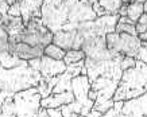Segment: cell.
<instances>
[{"label":"cell","mask_w":147,"mask_h":117,"mask_svg":"<svg viewBox=\"0 0 147 117\" xmlns=\"http://www.w3.org/2000/svg\"><path fill=\"white\" fill-rule=\"evenodd\" d=\"M40 19L51 32L73 31L82 22L94 20L90 0H43Z\"/></svg>","instance_id":"6da1fadb"},{"label":"cell","mask_w":147,"mask_h":117,"mask_svg":"<svg viewBox=\"0 0 147 117\" xmlns=\"http://www.w3.org/2000/svg\"><path fill=\"white\" fill-rule=\"evenodd\" d=\"M42 80V74L28 66L27 61L12 69L0 66V112L8 97L20 90L36 86Z\"/></svg>","instance_id":"7a4b0ae2"},{"label":"cell","mask_w":147,"mask_h":117,"mask_svg":"<svg viewBox=\"0 0 147 117\" xmlns=\"http://www.w3.org/2000/svg\"><path fill=\"white\" fill-rule=\"evenodd\" d=\"M147 93V65L136 61L134 68L124 70L113 101H128Z\"/></svg>","instance_id":"3957f363"},{"label":"cell","mask_w":147,"mask_h":117,"mask_svg":"<svg viewBox=\"0 0 147 117\" xmlns=\"http://www.w3.org/2000/svg\"><path fill=\"white\" fill-rule=\"evenodd\" d=\"M90 90V81L86 74H80L71 80V92L74 94V101L61 106L63 117H80L88 116L94 106V101L88 97Z\"/></svg>","instance_id":"277c9868"},{"label":"cell","mask_w":147,"mask_h":117,"mask_svg":"<svg viewBox=\"0 0 147 117\" xmlns=\"http://www.w3.org/2000/svg\"><path fill=\"white\" fill-rule=\"evenodd\" d=\"M40 97L36 86L20 90L4 101L3 106L7 108L15 117H35L40 109Z\"/></svg>","instance_id":"5b68a950"},{"label":"cell","mask_w":147,"mask_h":117,"mask_svg":"<svg viewBox=\"0 0 147 117\" xmlns=\"http://www.w3.org/2000/svg\"><path fill=\"white\" fill-rule=\"evenodd\" d=\"M53 39L54 32H51L46 27L40 18H34L26 24L20 42L45 49L47 45L53 43Z\"/></svg>","instance_id":"8992f818"},{"label":"cell","mask_w":147,"mask_h":117,"mask_svg":"<svg viewBox=\"0 0 147 117\" xmlns=\"http://www.w3.org/2000/svg\"><path fill=\"white\" fill-rule=\"evenodd\" d=\"M107 47L109 50L117 51L127 57H136L138 51L142 46V41L138 35H129V34H117V32H108L105 35Z\"/></svg>","instance_id":"52a82bcc"},{"label":"cell","mask_w":147,"mask_h":117,"mask_svg":"<svg viewBox=\"0 0 147 117\" xmlns=\"http://www.w3.org/2000/svg\"><path fill=\"white\" fill-rule=\"evenodd\" d=\"M42 3H43V0H20L18 3L9 5L8 15L22 16L23 23L27 24L31 19L40 18Z\"/></svg>","instance_id":"ba28073f"},{"label":"cell","mask_w":147,"mask_h":117,"mask_svg":"<svg viewBox=\"0 0 147 117\" xmlns=\"http://www.w3.org/2000/svg\"><path fill=\"white\" fill-rule=\"evenodd\" d=\"M12 47L13 45H11V42H9L8 34L0 23V66L5 69H12L24 62L13 54Z\"/></svg>","instance_id":"9c48e42d"},{"label":"cell","mask_w":147,"mask_h":117,"mask_svg":"<svg viewBox=\"0 0 147 117\" xmlns=\"http://www.w3.org/2000/svg\"><path fill=\"white\" fill-rule=\"evenodd\" d=\"M1 26L8 34V39L11 45H15L20 42L22 34L26 28V24L23 23L22 16H12V15H4L1 19Z\"/></svg>","instance_id":"30bf717a"},{"label":"cell","mask_w":147,"mask_h":117,"mask_svg":"<svg viewBox=\"0 0 147 117\" xmlns=\"http://www.w3.org/2000/svg\"><path fill=\"white\" fill-rule=\"evenodd\" d=\"M119 117H147V93L138 98L124 101Z\"/></svg>","instance_id":"8fae6325"},{"label":"cell","mask_w":147,"mask_h":117,"mask_svg":"<svg viewBox=\"0 0 147 117\" xmlns=\"http://www.w3.org/2000/svg\"><path fill=\"white\" fill-rule=\"evenodd\" d=\"M66 63L63 62V59H54L50 58L47 55H43L40 58V69L39 73L42 74L43 80H50L53 77L62 74L66 70Z\"/></svg>","instance_id":"7c38bea8"},{"label":"cell","mask_w":147,"mask_h":117,"mask_svg":"<svg viewBox=\"0 0 147 117\" xmlns=\"http://www.w3.org/2000/svg\"><path fill=\"white\" fill-rule=\"evenodd\" d=\"M13 54L16 55L19 59L22 61H30L34 58H40L45 55V51L42 47H36V46H31L24 42H18L13 45Z\"/></svg>","instance_id":"4fadbf2b"},{"label":"cell","mask_w":147,"mask_h":117,"mask_svg":"<svg viewBox=\"0 0 147 117\" xmlns=\"http://www.w3.org/2000/svg\"><path fill=\"white\" fill-rule=\"evenodd\" d=\"M74 101V94L73 92H63V93H57V94H50L46 98L40 100V106L42 108H61L62 105H67Z\"/></svg>","instance_id":"5bb4252c"},{"label":"cell","mask_w":147,"mask_h":117,"mask_svg":"<svg viewBox=\"0 0 147 117\" xmlns=\"http://www.w3.org/2000/svg\"><path fill=\"white\" fill-rule=\"evenodd\" d=\"M135 24L136 23L134 20H131L128 16H120L119 20H117V24H116L115 32H117V34L124 32V34H129V35H138Z\"/></svg>","instance_id":"9a60e30c"},{"label":"cell","mask_w":147,"mask_h":117,"mask_svg":"<svg viewBox=\"0 0 147 117\" xmlns=\"http://www.w3.org/2000/svg\"><path fill=\"white\" fill-rule=\"evenodd\" d=\"M97 1L107 11V15H116L123 4H129V0H97Z\"/></svg>","instance_id":"2e32d148"},{"label":"cell","mask_w":147,"mask_h":117,"mask_svg":"<svg viewBox=\"0 0 147 117\" xmlns=\"http://www.w3.org/2000/svg\"><path fill=\"white\" fill-rule=\"evenodd\" d=\"M144 14L143 11V3L139 1V0H135L132 3L128 4V8H127V16H128L131 20H134L135 23L139 20V18Z\"/></svg>","instance_id":"e0dca14e"},{"label":"cell","mask_w":147,"mask_h":117,"mask_svg":"<svg viewBox=\"0 0 147 117\" xmlns=\"http://www.w3.org/2000/svg\"><path fill=\"white\" fill-rule=\"evenodd\" d=\"M45 55L50 57V58H54V59H63L65 55H66V50H63L62 47L57 46L55 43H50L45 47Z\"/></svg>","instance_id":"ac0fdd59"},{"label":"cell","mask_w":147,"mask_h":117,"mask_svg":"<svg viewBox=\"0 0 147 117\" xmlns=\"http://www.w3.org/2000/svg\"><path fill=\"white\" fill-rule=\"evenodd\" d=\"M82 59H85V53L82 50H67L66 55L63 58V62L66 63V66H69L71 63L80 62Z\"/></svg>","instance_id":"d6986e66"},{"label":"cell","mask_w":147,"mask_h":117,"mask_svg":"<svg viewBox=\"0 0 147 117\" xmlns=\"http://www.w3.org/2000/svg\"><path fill=\"white\" fill-rule=\"evenodd\" d=\"M123 105H124V101H115L113 106L108 109L107 112H104L100 117H119L121 109H123Z\"/></svg>","instance_id":"ffe728a7"},{"label":"cell","mask_w":147,"mask_h":117,"mask_svg":"<svg viewBox=\"0 0 147 117\" xmlns=\"http://www.w3.org/2000/svg\"><path fill=\"white\" fill-rule=\"evenodd\" d=\"M136 61H142L143 63H146L147 65V42L142 41V46H140V49L138 51V55L135 57Z\"/></svg>","instance_id":"44dd1931"},{"label":"cell","mask_w":147,"mask_h":117,"mask_svg":"<svg viewBox=\"0 0 147 117\" xmlns=\"http://www.w3.org/2000/svg\"><path fill=\"white\" fill-rule=\"evenodd\" d=\"M135 65H136V59H135L134 57H127V55L123 58V61H121V63H120L123 72H124V70H128V69H131V68H134Z\"/></svg>","instance_id":"7402d4cb"},{"label":"cell","mask_w":147,"mask_h":117,"mask_svg":"<svg viewBox=\"0 0 147 117\" xmlns=\"http://www.w3.org/2000/svg\"><path fill=\"white\" fill-rule=\"evenodd\" d=\"M9 9V4L7 3V0H0V14L7 15Z\"/></svg>","instance_id":"603a6c76"},{"label":"cell","mask_w":147,"mask_h":117,"mask_svg":"<svg viewBox=\"0 0 147 117\" xmlns=\"http://www.w3.org/2000/svg\"><path fill=\"white\" fill-rule=\"evenodd\" d=\"M47 113L50 117H63L59 108H47Z\"/></svg>","instance_id":"cb8c5ba5"},{"label":"cell","mask_w":147,"mask_h":117,"mask_svg":"<svg viewBox=\"0 0 147 117\" xmlns=\"http://www.w3.org/2000/svg\"><path fill=\"white\" fill-rule=\"evenodd\" d=\"M35 117H50V116H49V113H47V109L40 106V109L38 110V113L35 114Z\"/></svg>","instance_id":"d4e9b609"},{"label":"cell","mask_w":147,"mask_h":117,"mask_svg":"<svg viewBox=\"0 0 147 117\" xmlns=\"http://www.w3.org/2000/svg\"><path fill=\"white\" fill-rule=\"evenodd\" d=\"M127 8H128V4H123L119 9V16H127Z\"/></svg>","instance_id":"484cf974"},{"label":"cell","mask_w":147,"mask_h":117,"mask_svg":"<svg viewBox=\"0 0 147 117\" xmlns=\"http://www.w3.org/2000/svg\"><path fill=\"white\" fill-rule=\"evenodd\" d=\"M139 39L140 41H144V42H147V30H146V32H143V34H139Z\"/></svg>","instance_id":"4316f807"},{"label":"cell","mask_w":147,"mask_h":117,"mask_svg":"<svg viewBox=\"0 0 147 117\" xmlns=\"http://www.w3.org/2000/svg\"><path fill=\"white\" fill-rule=\"evenodd\" d=\"M18 1H20V0H7V3H8L9 5H12L15 4V3H18Z\"/></svg>","instance_id":"83f0119b"},{"label":"cell","mask_w":147,"mask_h":117,"mask_svg":"<svg viewBox=\"0 0 147 117\" xmlns=\"http://www.w3.org/2000/svg\"><path fill=\"white\" fill-rule=\"evenodd\" d=\"M143 11L147 14V1H144V3H143Z\"/></svg>","instance_id":"f1b7e54d"},{"label":"cell","mask_w":147,"mask_h":117,"mask_svg":"<svg viewBox=\"0 0 147 117\" xmlns=\"http://www.w3.org/2000/svg\"><path fill=\"white\" fill-rule=\"evenodd\" d=\"M139 1H142V3H144V1H147V0H139Z\"/></svg>","instance_id":"f546056e"}]
</instances>
